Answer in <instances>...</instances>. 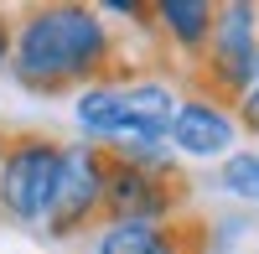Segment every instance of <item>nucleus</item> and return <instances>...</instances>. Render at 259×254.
<instances>
[{"label":"nucleus","mask_w":259,"mask_h":254,"mask_svg":"<svg viewBox=\"0 0 259 254\" xmlns=\"http://www.w3.org/2000/svg\"><path fill=\"white\" fill-rule=\"evenodd\" d=\"M233 119H239V130L259 135V62H254V73H249V83L239 89V99H233Z\"/></svg>","instance_id":"9b49d317"},{"label":"nucleus","mask_w":259,"mask_h":254,"mask_svg":"<svg viewBox=\"0 0 259 254\" xmlns=\"http://www.w3.org/2000/svg\"><path fill=\"white\" fill-rule=\"evenodd\" d=\"M0 156H6V135H0Z\"/></svg>","instance_id":"ddd939ff"},{"label":"nucleus","mask_w":259,"mask_h":254,"mask_svg":"<svg viewBox=\"0 0 259 254\" xmlns=\"http://www.w3.org/2000/svg\"><path fill=\"white\" fill-rule=\"evenodd\" d=\"M104 218L177 223V218H187V187H182V177H156V172H135L124 161H109V177H104Z\"/></svg>","instance_id":"0eeeda50"},{"label":"nucleus","mask_w":259,"mask_h":254,"mask_svg":"<svg viewBox=\"0 0 259 254\" xmlns=\"http://www.w3.org/2000/svg\"><path fill=\"white\" fill-rule=\"evenodd\" d=\"M150 36H161L177 57L202 62V47L212 36V0H156L150 6Z\"/></svg>","instance_id":"1a4fd4ad"},{"label":"nucleus","mask_w":259,"mask_h":254,"mask_svg":"<svg viewBox=\"0 0 259 254\" xmlns=\"http://www.w3.org/2000/svg\"><path fill=\"white\" fill-rule=\"evenodd\" d=\"M57 166H62V140L41 135V130L6 135V156H0V218L41 234V218H47L52 187H57Z\"/></svg>","instance_id":"7ed1b4c3"},{"label":"nucleus","mask_w":259,"mask_h":254,"mask_svg":"<svg viewBox=\"0 0 259 254\" xmlns=\"http://www.w3.org/2000/svg\"><path fill=\"white\" fill-rule=\"evenodd\" d=\"M259 62V6L254 0H223V6H212V36L202 47V89L218 94V99H239V89L249 83Z\"/></svg>","instance_id":"39448f33"},{"label":"nucleus","mask_w":259,"mask_h":254,"mask_svg":"<svg viewBox=\"0 0 259 254\" xmlns=\"http://www.w3.org/2000/svg\"><path fill=\"white\" fill-rule=\"evenodd\" d=\"M104 177H109V156L99 145L83 140H62V166H57V187H52V207L41 218V234L52 244H68L78 234L104 223Z\"/></svg>","instance_id":"20e7f679"},{"label":"nucleus","mask_w":259,"mask_h":254,"mask_svg":"<svg viewBox=\"0 0 259 254\" xmlns=\"http://www.w3.org/2000/svg\"><path fill=\"white\" fill-rule=\"evenodd\" d=\"M202 218H177V223H119L104 218L94 228V254H202L207 244Z\"/></svg>","instance_id":"6e6552de"},{"label":"nucleus","mask_w":259,"mask_h":254,"mask_svg":"<svg viewBox=\"0 0 259 254\" xmlns=\"http://www.w3.org/2000/svg\"><path fill=\"white\" fill-rule=\"evenodd\" d=\"M11 68V11H0V73Z\"/></svg>","instance_id":"f8f14e48"},{"label":"nucleus","mask_w":259,"mask_h":254,"mask_svg":"<svg viewBox=\"0 0 259 254\" xmlns=\"http://www.w3.org/2000/svg\"><path fill=\"white\" fill-rule=\"evenodd\" d=\"M254 145H259V135H254Z\"/></svg>","instance_id":"4468645a"},{"label":"nucleus","mask_w":259,"mask_h":254,"mask_svg":"<svg viewBox=\"0 0 259 254\" xmlns=\"http://www.w3.org/2000/svg\"><path fill=\"white\" fill-rule=\"evenodd\" d=\"M218 192H228L244 207H259V145H239L218 161Z\"/></svg>","instance_id":"9d476101"},{"label":"nucleus","mask_w":259,"mask_h":254,"mask_svg":"<svg viewBox=\"0 0 259 254\" xmlns=\"http://www.w3.org/2000/svg\"><path fill=\"white\" fill-rule=\"evenodd\" d=\"M114 73H124V41L94 6L52 0L11 11V78L26 94H78Z\"/></svg>","instance_id":"f257e3e1"},{"label":"nucleus","mask_w":259,"mask_h":254,"mask_svg":"<svg viewBox=\"0 0 259 254\" xmlns=\"http://www.w3.org/2000/svg\"><path fill=\"white\" fill-rule=\"evenodd\" d=\"M177 104H182L177 78L124 68V73L73 94V130L83 145H99V151L166 140V124L177 114Z\"/></svg>","instance_id":"f03ea898"},{"label":"nucleus","mask_w":259,"mask_h":254,"mask_svg":"<svg viewBox=\"0 0 259 254\" xmlns=\"http://www.w3.org/2000/svg\"><path fill=\"white\" fill-rule=\"evenodd\" d=\"M239 119H233V104L218 99V94H207V89H192L182 94L177 104V114H171L166 124V145H171V156H177L182 166L192 161H223L239 151Z\"/></svg>","instance_id":"423d86ee"},{"label":"nucleus","mask_w":259,"mask_h":254,"mask_svg":"<svg viewBox=\"0 0 259 254\" xmlns=\"http://www.w3.org/2000/svg\"><path fill=\"white\" fill-rule=\"evenodd\" d=\"M254 254H259V249H254Z\"/></svg>","instance_id":"2eb2a0df"}]
</instances>
